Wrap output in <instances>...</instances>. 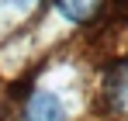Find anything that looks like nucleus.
Here are the masks:
<instances>
[{"instance_id":"obj_1","label":"nucleus","mask_w":128,"mask_h":121,"mask_svg":"<svg viewBox=\"0 0 128 121\" xmlns=\"http://www.w3.org/2000/svg\"><path fill=\"white\" fill-rule=\"evenodd\" d=\"M66 104L52 90H35L24 104V121H66Z\"/></svg>"},{"instance_id":"obj_3","label":"nucleus","mask_w":128,"mask_h":121,"mask_svg":"<svg viewBox=\"0 0 128 121\" xmlns=\"http://www.w3.org/2000/svg\"><path fill=\"white\" fill-rule=\"evenodd\" d=\"M56 10L73 24H83L100 10V0H56Z\"/></svg>"},{"instance_id":"obj_2","label":"nucleus","mask_w":128,"mask_h":121,"mask_svg":"<svg viewBox=\"0 0 128 121\" xmlns=\"http://www.w3.org/2000/svg\"><path fill=\"white\" fill-rule=\"evenodd\" d=\"M104 94H107V104H111L118 114H128V62H125V66H118V69L111 73Z\"/></svg>"},{"instance_id":"obj_4","label":"nucleus","mask_w":128,"mask_h":121,"mask_svg":"<svg viewBox=\"0 0 128 121\" xmlns=\"http://www.w3.org/2000/svg\"><path fill=\"white\" fill-rule=\"evenodd\" d=\"M10 7H18V10H31L35 7V0H7Z\"/></svg>"}]
</instances>
